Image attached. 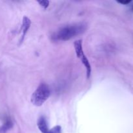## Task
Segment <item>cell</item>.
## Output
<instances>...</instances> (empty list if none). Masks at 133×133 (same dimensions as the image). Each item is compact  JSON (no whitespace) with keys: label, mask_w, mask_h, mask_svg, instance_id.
Segmentation results:
<instances>
[{"label":"cell","mask_w":133,"mask_h":133,"mask_svg":"<svg viewBox=\"0 0 133 133\" xmlns=\"http://www.w3.org/2000/svg\"><path fill=\"white\" fill-rule=\"evenodd\" d=\"M87 29V25L84 22L66 25L55 32L52 35V39L55 41H68L84 32Z\"/></svg>","instance_id":"obj_1"},{"label":"cell","mask_w":133,"mask_h":133,"mask_svg":"<svg viewBox=\"0 0 133 133\" xmlns=\"http://www.w3.org/2000/svg\"><path fill=\"white\" fill-rule=\"evenodd\" d=\"M50 96V89L48 84H42L38 86L31 96V103L34 105L40 107L45 102Z\"/></svg>","instance_id":"obj_2"},{"label":"cell","mask_w":133,"mask_h":133,"mask_svg":"<svg viewBox=\"0 0 133 133\" xmlns=\"http://www.w3.org/2000/svg\"><path fill=\"white\" fill-rule=\"evenodd\" d=\"M37 125L42 133H53L52 130L49 129L48 127L46 118L44 116H41L39 118L37 122Z\"/></svg>","instance_id":"obj_3"},{"label":"cell","mask_w":133,"mask_h":133,"mask_svg":"<svg viewBox=\"0 0 133 133\" xmlns=\"http://www.w3.org/2000/svg\"><path fill=\"white\" fill-rule=\"evenodd\" d=\"M77 57L79 58H80L81 61L82 63L83 64L84 66L86 68V70H87V77L88 79H89V77H90L91 75V71H92V68H91L90 64L89 61L87 58V57H86L85 55L84 54V52H82L80 54L78 55Z\"/></svg>","instance_id":"obj_4"},{"label":"cell","mask_w":133,"mask_h":133,"mask_svg":"<svg viewBox=\"0 0 133 133\" xmlns=\"http://www.w3.org/2000/svg\"><path fill=\"white\" fill-rule=\"evenodd\" d=\"M31 22L30 19H29L27 16H24L23 18V21H22V38H21L20 42H22L28 31L29 29L31 27Z\"/></svg>","instance_id":"obj_5"},{"label":"cell","mask_w":133,"mask_h":133,"mask_svg":"<svg viewBox=\"0 0 133 133\" xmlns=\"http://www.w3.org/2000/svg\"><path fill=\"white\" fill-rule=\"evenodd\" d=\"M13 123L10 119H7L5 121V123L1 127H0V133H5L7 131L12 127Z\"/></svg>","instance_id":"obj_6"},{"label":"cell","mask_w":133,"mask_h":133,"mask_svg":"<svg viewBox=\"0 0 133 133\" xmlns=\"http://www.w3.org/2000/svg\"><path fill=\"white\" fill-rule=\"evenodd\" d=\"M38 3L41 5L44 8V9H47L49 6V1H47V0H44V1H38Z\"/></svg>","instance_id":"obj_7"},{"label":"cell","mask_w":133,"mask_h":133,"mask_svg":"<svg viewBox=\"0 0 133 133\" xmlns=\"http://www.w3.org/2000/svg\"><path fill=\"white\" fill-rule=\"evenodd\" d=\"M52 132L53 133H62V129L59 125H57L51 129Z\"/></svg>","instance_id":"obj_8"},{"label":"cell","mask_w":133,"mask_h":133,"mask_svg":"<svg viewBox=\"0 0 133 133\" xmlns=\"http://www.w3.org/2000/svg\"><path fill=\"white\" fill-rule=\"evenodd\" d=\"M118 2L121 4H123V5H127V4L130 3L131 2V1H119Z\"/></svg>","instance_id":"obj_9"}]
</instances>
